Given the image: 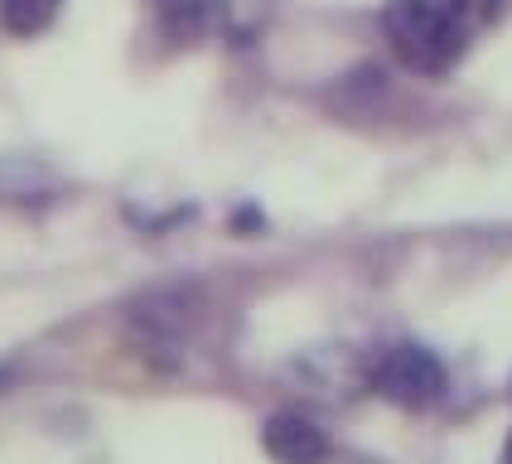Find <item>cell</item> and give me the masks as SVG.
Returning <instances> with one entry per match:
<instances>
[{
  "instance_id": "cell-1",
  "label": "cell",
  "mask_w": 512,
  "mask_h": 464,
  "mask_svg": "<svg viewBox=\"0 0 512 464\" xmlns=\"http://www.w3.org/2000/svg\"><path fill=\"white\" fill-rule=\"evenodd\" d=\"M484 15H493V0H392L382 25L411 68L440 73L469 49V34Z\"/></svg>"
},
{
  "instance_id": "cell-2",
  "label": "cell",
  "mask_w": 512,
  "mask_h": 464,
  "mask_svg": "<svg viewBox=\"0 0 512 464\" xmlns=\"http://www.w3.org/2000/svg\"><path fill=\"white\" fill-rule=\"evenodd\" d=\"M372 387L397 406H430L445 392V363L421 344H392L372 363Z\"/></svg>"
},
{
  "instance_id": "cell-3",
  "label": "cell",
  "mask_w": 512,
  "mask_h": 464,
  "mask_svg": "<svg viewBox=\"0 0 512 464\" xmlns=\"http://www.w3.org/2000/svg\"><path fill=\"white\" fill-rule=\"evenodd\" d=\"M199 319H203L199 286H160L131 305V324L141 329L145 339H170L174 344V339H184Z\"/></svg>"
},
{
  "instance_id": "cell-4",
  "label": "cell",
  "mask_w": 512,
  "mask_h": 464,
  "mask_svg": "<svg viewBox=\"0 0 512 464\" xmlns=\"http://www.w3.org/2000/svg\"><path fill=\"white\" fill-rule=\"evenodd\" d=\"M261 445L276 464H324L329 460V435L300 411H276L261 426Z\"/></svg>"
},
{
  "instance_id": "cell-5",
  "label": "cell",
  "mask_w": 512,
  "mask_h": 464,
  "mask_svg": "<svg viewBox=\"0 0 512 464\" xmlns=\"http://www.w3.org/2000/svg\"><path fill=\"white\" fill-rule=\"evenodd\" d=\"M228 0H160V20L174 39H203L223 25Z\"/></svg>"
},
{
  "instance_id": "cell-6",
  "label": "cell",
  "mask_w": 512,
  "mask_h": 464,
  "mask_svg": "<svg viewBox=\"0 0 512 464\" xmlns=\"http://www.w3.org/2000/svg\"><path fill=\"white\" fill-rule=\"evenodd\" d=\"M63 0H0V25L20 39H34L58 20Z\"/></svg>"
},
{
  "instance_id": "cell-7",
  "label": "cell",
  "mask_w": 512,
  "mask_h": 464,
  "mask_svg": "<svg viewBox=\"0 0 512 464\" xmlns=\"http://www.w3.org/2000/svg\"><path fill=\"white\" fill-rule=\"evenodd\" d=\"M5 382H10V368H0V387H5Z\"/></svg>"
}]
</instances>
